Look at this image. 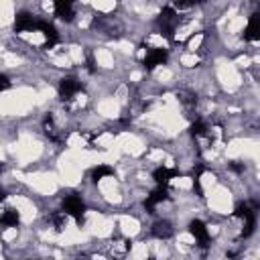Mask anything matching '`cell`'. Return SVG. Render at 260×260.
<instances>
[{
    "label": "cell",
    "mask_w": 260,
    "mask_h": 260,
    "mask_svg": "<svg viewBox=\"0 0 260 260\" xmlns=\"http://www.w3.org/2000/svg\"><path fill=\"white\" fill-rule=\"evenodd\" d=\"M156 24H158L160 35H165L167 39H173V32H175V28H177V24H179V14H177V10H175L173 6H165V8L160 10L158 18H156Z\"/></svg>",
    "instance_id": "1"
},
{
    "label": "cell",
    "mask_w": 260,
    "mask_h": 260,
    "mask_svg": "<svg viewBox=\"0 0 260 260\" xmlns=\"http://www.w3.org/2000/svg\"><path fill=\"white\" fill-rule=\"evenodd\" d=\"M234 215L244 219V232H242V236L248 238L254 232V225H256V205H252L248 201L238 203L236 209H234Z\"/></svg>",
    "instance_id": "2"
},
{
    "label": "cell",
    "mask_w": 260,
    "mask_h": 260,
    "mask_svg": "<svg viewBox=\"0 0 260 260\" xmlns=\"http://www.w3.org/2000/svg\"><path fill=\"white\" fill-rule=\"evenodd\" d=\"M63 211L69 215V217H73L77 223H83V215H85V203H83V199L79 197V195H67L65 199H63Z\"/></svg>",
    "instance_id": "3"
},
{
    "label": "cell",
    "mask_w": 260,
    "mask_h": 260,
    "mask_svg": "<svg viewBox=\"0 0 260 260\" xmlns=\"http://www.w3.org/2000/svg\"><path fill=\"white\" fill-rule=\"evenodd\" d=\"M81 91V81L77 77H63L59 81V95L61 100H73Z\"/></svg>",
    "instance_id": "4"
},
{
    "label": "cell",
    "mask_w": 260,
    "mask_h": 260,
    "mask_svg": "<svg viewBox=\"0 0 260 260\" xmlns=\"http://www.w3.org/2000/svg\"><path fill=\"white\" fill-rule=\"evenodd\" d=\"M167 57H169L167 49L154 47V49H148V51H146V55H144V59H142V65H144L146 69H154L156 65H162V63L167 61Z\"/></svg>",
    "instance_id": "5"
},
{
    "label": "cell",
    "mask_w": 260,
    "mask_h": 260,
    "mask_svg": "<svg viewBox=\"0 0 260 260\" xmlns=\"http://www.w3.org/2000/svg\"><path fill=\"white\" fill-rule=\"evenodd\" d=\"M55 6V14L63 20V22H71L75 16V0H53Z\"/></svg>",
    "instance_id": "6"
},
{
    "label": "cell",
    "mask_w": 260,
    "mask_h": 260,
    "mask_svg": "<svg viewBox=\"0 0 260 260\" xmlns=\"http://www.w3.org/2000/svg\"><path fill=\"white\" fill-rule=\"evenodd\" d=\"M169 199V189H167V185H156V189L150 193V195H146V199H144V209L146 211H152L158 203H162V201H167Z\"/></svg>",
    "instance_id": "7"
},
{
    "label": "cell",
    "mask_w": 260,
    "mask_h": 260,
    "mask_svg": "<svg viewBox=\"0 0 260 260\" xmlns=\"http://www.w3.org/2000/svg\"><path fill=\"white\" fill-rule=\"evenodd\" d=\"M189 232H191V236L197 240V244H199L201 248H205V246L209 244V230H207V225H205L201 219H193V221L189 223Z\"/></svg>",
    "instance_id": "8"
},
{
    "label": "cell",
    "mask_w": 260,
    "mask_h": 260,
    "mask_svg": "<svg viewBox=\"0 0 260 260\" xmlns=\"http://www.w3.org/2000/svg\"><path fill=\"white\" fill-rule=\"evenodd\" d=\"M37 24H39V18H35V16L28 14V12H20V14H16V18H14V30H16V32L37 30Z\"/></svg>",
    "instance_id": "9"
},
{
    "label": "cell",
    "mask_w": 260,
    "mask_h": 260,
    "mask_svg": "<svg viewBox=\"0 0 260 260\" xmlns=\"http://www.w3.org/2000/svg\"><path fill=\"white\" fill-rule=\"evenodd\" d=\"M37 30H41V32L45 35V39H47L45 47H47V49H49V47H53V45L59 41V32H57V28H55V24H53V22H47V20H41V18H39Z\"/></svg>",
    "instance_id": "10"
},
{
    "label": "cell",
    "mask_w": 260,
    "mask_h": 260,
    "mask_svg": "<svg viewBox=\"0 0 260 260\" xmlns=\"http://www.w3.org/2000/svg\"><path fill=\"white\" fill-rule=\"evenodd\" d=\"M258 32H260V16H258V12H254L248 18V24L244 28V39L246 41H258V37H260Z\"/></svg>",
    "instance_id": "11"
},
{
    "label": "cell",
    "mask_w": 260,
    "mask_h": 260,
    "mask_svg": "<svg viewBox=\"0 0 260 260\" xmlns=\"http://www.w3.org/2000/svg\"><path fill=\"white\" fill-rule=\"evenodd\" d=\"M177 175H179V171H175V169L158 167V169H154L152 179L156 181V185H169V183H171V179H175Z\"/></svg>",
    "instance_id": "12"
},
{
    "label": "cell",
    "mask_w": 260,
    "mask_h": 260,
    "mask_svg": "<svg viewBox=\"0 0 260 260\" xmlns=\"http://www.w3.org/2000/svg\"><path fill=\"white\" fill-rule=\"evenodd\" d=\"M152 234H154L156 238H160V240H167V238L173 236V228H171L169 221H156V223L152 225Z\"/></svg>",
    "instance_id": "13"
},
{
    "label": "cell",
    "mask_w": 260,
    "mask_h": 260,
    "mask_svg": "<svg viewBox=\"0 0 260 260\" xmlns=\"http://www.w3.org/2000/svg\"><path fill=\"white\" fill-rule=\"evenodd\" d=\"M18 211L16 209H6L4 213H2V217H0V223L2 225H6V228H16L18 225Z\"/></svg>",
    "instance_id": "14"
},
{
    "label": "cell",
    "mask_w": 260,
    "mask_h": 260,
    "mask_svg": "<svg viewBox=\"0 0 260 260\" xmlns=\"http://www.w3.org/2000/svg\"><path fill=\"white\" fill-rule=\"evenodd\" d=\"M112 173H114L112 167H108V165H98V167L91 169V179H93V181H100V179H104V177H110Z\"/></svg>",
    "instance_id": "15"
},
{
    "label": "cell",
    "mask_w": 260,
    "mask_h": 260,
    "mask_svg": "<svg viewBox=\"0 0 260 260\" xmlns=\"http://www.w3.org/2000/svg\"><path fill=\"white\" fill-rule=\"evenodd\" d=\"M191 134H193L195 138L207 136V124H205L203 120H195V122L191 124Z\"/></svg>",
    "instance_id": "16"
},
{
    "label": "cell",
    "mask_w": 260,
    "mask_h": 260,
    "mask_svg": "<svg viewBox=\"0 0 260 260\" xmlns=\"http://www.w3.org/2000/svg\"><path fill=\"white\" fill-rule=\"evenodd\" d=\"M8 87H10V81H8V77L0 73V93H2V91H6Z\"/></svg>",
    "instance_id": "17"
},
{
    "label": "cell",
    "mask_w": 260,
    "mask_h": 260,
    "mask_svg": "<svg viewBox=\"0 0 260 260\" xmlns=\"http://www.w3.org/2000/svg\"><path fill=\"white\" fill-rule=\"evenodd\" d=\"M197 0H175V4L179 6V8H189V6H193Z\"/></svg>",
    "instance_id": "18"
},
{
    "label": "cell",
    "mask_w": 260,
    "mask_h": 260,
    "mask_svg": "<svg viewBox=\"0 0 260 260\" xmlns=\"http://www.w3.org/2000/svg\"><path fill=\"white\" fill-rule=\"evenodd\" d=\"M87 69H89V71H91V73H93V71H95V63H93V57H91V55H89V57H87Z\"/></svg>",
    "instance_id": "19"
}]
</instances>
